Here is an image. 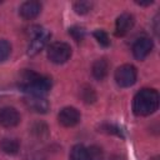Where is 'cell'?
<instances>
[{
  "label": "cell",
  "instance_id": "ffe728a7",
  "mask_svg": "<svg viewBox=\"0 0 160 160\" xmlns=\"http://www.w3.org/2000/svg\"><path fill=\"white\" fill-rule=\"evenodd\" d=\"M69 34L71 35V38L75 40V41H81L82 39H84V36H85V30H84V28H81V26H71L70 29H69Z\"/></svg>",
  "mask_w": 160,
  "mask_h": 160
},
{
  "label": "cell",
  "instance_id": "9a60e30c",
  "mask_svg": "<svg viewBox=\"0 0 160 160\" xmlns=\"http://www.w3.org/2000/svg\"><path fill=\"white\" fill-rule=\"evenodd\" d=\"M85 160H104V151L98 145H91L86 148V158Z\"/></svg>",
  "mask_w": 160,
  "mask_h": 160
},
{
  "label": "cell",
  "instance_id": "52a82bcc",
  "mask_svg": "<svg viewBox=\"0 0 160 160\" xmlns=\"http://www.w3.org/2000/svg\"><path fill=\"white\" fill-rule=\"evenodd\" d=\"M24 102L29 110L38 114H46L50 109L49 101L44 96H39V95H28L24 99Z\"/></svg>",
  "mask_w": 160,
  "mask_h": 160
},
{
  "label": "cell",
  "instance_id": "5b68a950",
  "mask_svg": "<svg viewBox=\"0 0 160 160\" xmlns=\"http://www.w3.org/2000/svg\"><path fill=\"white\" fill-rule=\"evenodd\" d=\"M115 81L120 88H130L136 82L138 71L134 65L124 64L115 70Z\"/></svg>",
  "mask_w": 160,
  "mask_h": 160
},
{
  "label": "cell",
  "instance_id": "30bf717a",
  "mask_svg": "<svg viewBox=\"0 0 160 160\" xmlns=\"http://www.w3.org/2000/svg\"><path fill=\"white\" fill-rule=\"evenodd\" d=\"M40 11H41V4L39 1H35V0L25 1L19 8V14L25 20L35 19L40 14Z\"/></svg>",
  "mask_w": 160,
  "mask_h": 160
},
{
  "label": "cell",
  "instance_id": "5bb4252c",
  "mask_svg": "<svg viewBox=\"0 0 160 160\" xmlns=\"http://www.w3.org/2000/svg\"><path fill=\"white\" fill-rule=\"evenodd\" d=\"M86 158V148L82 144H76L71 148L69 154V160H85Z\"/></svg>",
  "mask_w": 160,
  "mask_h": 160
},
{
  "label": "cell",
  "instance_id": "4fadbf2b",
  "mask_svg": "<svg viewBox=\"0 0 160 160\" xmlns=\"http://www.w3.org/2000/svg\"><path fill=\"white\" fill-rule=\"evenodd\" d=\"M0 150L8 155H15L20 150V142L14 138H4L0 141Z\"/></svg>",
  "mask_w": 160,
  "mask_h": 160
},
{
  "label": "cell",
  "instance_id": "277c9868",
  "mask_svg": "<svg viewBox=\"0 0 160 160\" xmlns=\"http://www.w3.org/2000/svg\"><path fill=\"white\" fill-rule=\"evenodd\" d=\"M71 56V46L66 42L58 41L52 42L48 48V59L54 64H64Z\"/></svg>",
  "mask_w": 160,
  "mask_h": 160
},
{
  "label": "cell",
  "instance_id": "9c48e42d",
  "mask_svg": "<svg viewBox=\"0 0 160 160\" xmlns=\"http://www.w3.org/2000/svg\"><path fill=\"white\" fill-rule=\"evenodd\" d=\"M152 40L150 38H140L132 45V54L138 60H144L152 50Z\"/></svg>",
  "mask_w": 160,
  "mask_h": 160
},
{
  "label": "cell",
  "instance_id": "d6986e66",
  "mask_svg": "<svg viewBox=\"0 0 160 160\" xmlns=\"http://www.w3.org/2000/svg\"><path fill=\"white\" fill-rule=\"evenodd\" d=\"M94 38L96 39V41L101 45V46H109L110 45V39H109V35H108V32L106 31H104V30H100V29H98V30H95L94 31Z\"/></svg>",
  "mask_w": 160,
  "mask_h": 160
},
{
  "label": "cell",
  "instance_id": "7402d4cb",
  "mask_svg": "<svg viewBox=\"0 0 160 160\" xmlns=\"http://www.w3.org/2000/svg\"><path fill=\"white\" fill-rule=\"evenodd\" d=\"M32 132L36 136H40V138L46 136L48 135V126L45 124H42V122H38V124H35L32 126Z\"/></svg>",
  "mask_w": 160,
  "mask_h": 160
},
{
  "label": "cell",
  "instance_id": "7c38bea8",
  "mask_svg": "<svg viewBox=\"0 0 160 160\" xmlns=\"http://www.w3.org/2000/svg\"><path fill=\"white\" fill-rule=\"evenodd\" d=\"M109 72V61L105 58L98 59L92 62L91 66V74L96 80H102L106 78Z\"/></svg>",
  "mask_w": 160,
  "mask_h": 160
},
{
  "label": "cell",
  "instance_id": "6da1fadb",
  "mask_svg": "<svg viewBox=\"0 0 160 160\" xmlns=\"http://www.w3.org/2000/svg\"><path fill=\"white\" fill-rule=\"evenodd\" d=\"M19 88L28 95L44 96L51 89V79L45 75H40L31 70H26L21 75Z\"/></svg>",
  "mask_w": 160,
  "mask_h": 160
},
{
  "label": "cell",
  "instance_id": "ba28073f",
  "mask_svg": "<svg viewBox=\"0 0 160 160\" xmlns=\"http://www.w3.org/2000/svg\"><path fill=\"white\" fill-rule=\"evenodd\" d=\"M21 118L19 111L12 106H5L0 109V125L4 128H14L19 125Z\"/></svg>",
  "mask_w": 160,
  "mask_h": 160
},
{
  "label": "cell",
  "instance_id": "8992f818",
  "mask_svg": "<svg viewBox=\"0 0 160 160\" xmlns=\"http://www.w3.org/2000/svg\"><path fill=\"white\" fill-rule=\"evenodd\" d=\"M80 119H81L80 111L74 106L62 108L60 110V112L58 114V121L64 128H72V126L78 125Z\"/></svg>",
  "mask_w": 160,
  "mask_h": 160
},
{
  "label": "cell",
  "instance_id": "8fae6325",
  "mask_svg": "<svg viewBox=\"0 0 160 160\" xmlns=\"http://www.w3.org/2000/svg\"><path fill=\"white\" fill-rule=\"evenodd\" d=\"M134 26V16L131 14L124 12L118 16L115 22V35L116 36H124L126 35L130 29Z\"/></svg>",
  "mask_w": 160,
  "mask_h": 160
},
{
  "label": "cell",
  "instance_id": "7a4b0ae2",
  "mask_svg": "<svg viewBox=\"0 0 160 160\" xmlns=\"http://www.w3.org/2000/svg\"><path fill=\"white\" fill-rule=\"evenodd\" d=\"M160 98L155 89H141L132 100V111L138 116H148L159 108Z\"/></svg>",
  "mask_w": 160,
  "mask_h": 160
},
{
  "label": "cell",
  "instance_id": "ac0fdd59",
  "mask_svg": "<svg viewBox=\"0 0 160 160\" xmlns=\"http://www.w3.org/2000/svg\"><path fill=\"white\" fill-rule=\"evenodd\" d=\"M11 54V45L8 40H0V62L5 61Z\"/></svg>",
  "mask_w": 160,
  "mask_h": 160
},
{
  "label": "cell",
  "instance_id": "3957f363",
  "mask_svg": "<svg viewBox=\"0 0 160 160\" xmlns=\"http://www.w3.org/2000/svg\"><path fill=\"white\" fill-rule=\"evenodd\" d=\"M30 34H31V41L28 48V54L34 56L45 48V45L50 39V32L40 26H32L30 29Z\"/></svg>",
  "mask_w": 160,
  "mask_h": 160
},
{
  "label": "cell",
  "instance_id": "44dd1931",
  "mask_svg": "<svg viewBox=\"0 0 160 160\" xmlns=\"http://www.w3.org/2000/svg\"><path fill=\"white\" fill-rule=\"evenodd\" d=\"M101 129H102V131H106L108 134H114V135H118V136H121V138L124 136L122 130L119 126L114 125V124H104V125H101Z\"/></svg>",
  "mask_w": 160,
  "mask_h": 160
},
{
  "label": "cell",
  "instance_id": "e0dca14e",
  "mask_svg": "<svg viewBox=\"0 0 160 160\" xmlns=\"http://www.w3.org/2000/svg\"><path fill=\"white\" fill-rule=\"evenodd\" d=\"M92 8V2L90 1H78L74 4V10L79 15H85L88 14Z\"/></svg>",
  "mask_w": 160,
  "mask_h": 160
},
{
  "label": "cell",
  "instance_id": "2e32d148",
  "mask_svg": "<svg viewBox=\"0 0 160 160\" xmlns=\"http://www.w3.org/2000/svg\"><path fill=\"white\" fill-rule=\"evenodd\" d=\"M80 96H81L82 101L86 102V104H92V102H95V100H96V92H95V90H94L91 86H89V85H85V86L81 88V90H80Z\"/></svg>",
  "mask_w": 160,
  "mask_h": 160
}]
</instances>
